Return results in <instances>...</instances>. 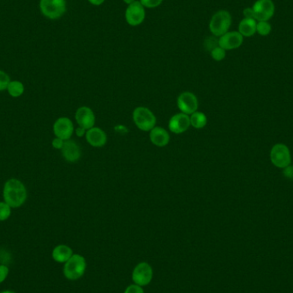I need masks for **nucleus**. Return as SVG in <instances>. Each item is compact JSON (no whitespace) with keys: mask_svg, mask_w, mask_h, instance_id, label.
Instances as JSON below:
<instances>
[{"mask_svg":"<svg viewBox=\"0 0 293 293\" xmlns=\"http://www.w3.org/2000/svg\"><path fill=\"white\" fill-rule=\"evenodd\" d=\"M74 132V124L69 118L61 117L55 121L53 124V133L56 137L63 141L69 140Z\"/></svg>","mask_w":293,"mask_h":293,"instance_id":"9b49d317","label":"nucleus"},{"mask_svg":"<svg viewBox=\"0 0 293 293\" xmlns=\"http://www.w3.org/2000/svg\"><path fill=\"white\" fill-rule=\"evenodd\" d=\"M86 129L83 128V127L79 126L78 129H76V134H77L78 137H82V136L86 135Z\"/></svg>","mask_w":293,"mask_h":293,"instance_id":"473e14b6","label":"nucleus"},{"mask_svg":"<svg viewBox=\"0 0 293 293\" xmlns=\"http://www.w3.org/2000/svg\"><path fill=\"white\" fill-rule=\"evenodd\" d=\"M216 36H211L205 40L204 47L207 51H212L213 49L218 46V39H216Z\"/></svg>","mask_w":293,"mask_h":293,"instance_id":"a878e982","label":"nucleus"},{"mask_svg":"<svg viewBox=\"0 0 293 293\" xmlns=\"http://www.w3.org/2000/svg\"><path fill=\"white\" fill-rule=\"evenodd\" d=\"M132 118L135 126L142 131H150L156 127V117L152 111L146 107H136L133 111Z\"/></svg>","mask_w":293,"mask_h":293,"instance_id":"39448f33","label":"nucleus"},{"mask_svg":"<svg viewBox=\"0 0 293 293\" xmlns=\"http://www.w3.org/2000/svg\"><path fill=\"white\" fill-rule=\"evenodd\" d=\"M9 267L6 265L0 264V284L3 283L9 275Z\"/></svg>","mask_w":293,"mask_h":293,"instance_id":"cd10ccee","label":"nucleus"},{"mask_svg":"<svg viewBox=\"0 0 293 293\" xmlns=\"http://www.w3.org/2000/svg\"><path fill=\"white\" fill-rule=\"evenodd\" d=\"M86 140L89 145L94 148H102L107 141V136L103 129L98 127H93L87 130Z\"/></svg>","mask_w":293,"mask_h":293,"instance_id":"dca6fc26","label":"nucleus"},{"mask_svg":"<svg viewBox=\"0 0 293 293\" xmlns=\"http://www.w3.org/2000/svg\"><path fill=\"white\" fill-rule=\"evenodd\" d=\"M244 18H253L254 19V12L252 8H246L244 10Z\"/></svg>","mask_w":293,"mask_h":293,"instance_id":"7c9ffc66","label":"nucleus"},{"mask_svg":"<svg viewBox=\"0 0 293 293\" xmlns=\"http://www.w3.org/2000/svg\"><path fill=\"white\" fill-rule=\"evenodd\" d=\"M86 260L84 256L73 254V256L64 263L63 274L69 280H77L83 277L86 271Z\"/></svg>","mask_w":293,"mask_h":293,"instance_id":"f03ea898","label":"nucleus"},{"mask_svg":"<svg viewBox=\"0 0 293 293\" xmlns=\"http://www.w3.org/2000/svg\"><path fill=\"white\" fill-rule=\"evenodd\" d=\"M150 139L154 145L159 148H163L169 143L170 135L164 128L156 126L150 131Z\"/></svg>","mask_w":293,"mask_h":293,"instance_id":"f3484780","label":"nucleus"},{"mask_svg":"<svg viewBox=\"0 0 293 293\" xmlns=\"http://www.w3.org/2000/svg\"><path fill=\"white\" fill-rule=\"evenodd\" d=\"M73 256V250L65 244H59L52 250V259L58 263H65Z\"/></svg>","mask_w":293,"mask_h":293,"instance_id":"a211bd4d","label":"nucleus"},{"mask_svg":"<svg viewBox=\"0 0 293 293\" xmlns=\"http://www.w3.org/2000/svg\"><path fill=\"white\" fill-rule=\"evenodd\" d=\"M124 293H144V290L140 285L134 284L129 285L124 290Z\"/></svg>","mask_w":293,"mask_h":293,"instance_id":"c85d7f7f","label":"nucleus"},{"mask_svg":"<svg viewBox=\"0 0 293 293\" xmlns=\"http://www.w3.org/2000/svg\"><path fill=\"white\" fill-rule=\"evenodd\" d=\"M63 143H64V141L58 137L54 138L52 141V146L54 148L55 150H62Z\"/></svg>","mask_w":293,"mask_h":293,"instance_id":"c756f323","label":"nucleus"},{"mask_svg":"<svg viewBox=\"0 0 293 293\" xmlns=\"http://www.w3.org/2000/svg\"><path fill=\"white\" fill-rule=\"evenodd\" d=\"M3 197L4 201L12 208H18L26 201L28 197L26 187L17 178L9 179L4 186Z\"/></svg>","mask_w":293,"mask_h":293,"instance_id":"f257e3e1","label":"nucleus"},{"mask_svg":"<svg viewBox=\"0 0 293 293\" xmlns=\"http://www.w3.org/2000/svg\"><path fill=\"white\" fill-rule=\"evenodd\" d=\"M232 25V16L227 11H218L213 15L209 23L210 32L213 36L221 37L228 32Z\"/></svg>","mask_w":293,"mask_h":293,"instance_id":"20e7f679","label":"nucleus"},{"mask_svg":"<svg viewBox=\"0 0 293 293\" xmlns=\"http://www.w3.org/2000/svg\"><path fill=\"white\" fill-rule=\"evenodd\" d=\"M272 30V27L267 22H259L256 24V32L262 36H267L269 35Z\"/></svg>","mask_w":293,"mask_h":293,"instance_id":"5701e85b","label":"nucleus"},{"mask_svg":"<svg viewBox=\"0 0 293 293\" xmlns=\"http://www.w3.org/2000/svg\"><path fill=\"white\" fill-rule=\"evenodd\" d=\"M190 126L194 127L195 129H202L207 124V116L203 112H196L192 113L190 116Z\"/></svg>","mask_w":293,"mask_h":293,"instance_id":"aec40b11","label":"nucleus"},{"mask_svg":"<svg viewBox=\"0 0 293 293\" xmlns=\"http://www.w3.org/2000/svg\"><path fill=\"white\" fill-rule=\"evenodd\" d=\"M11 83V78L9 75L6 74L3 70H0V91L6 90Z\"/></svg>","mask_w":293,"mask_h":293,"instance_id":"393cba45","label":"nucleus"},{"mask_svg":"<svg viewBox=\"0 0 293 293\" xmlns=\"http://www.w3.org/2000/svg\"><path fill=\"white\" fill-rule=\"evenodd\" d=\"M89 3L92 4L93 6H101L105 2V0H89Z\"/></svg>","mask_w":293,"mask_h":293,"instance_id":"72a5a7b5","label":"nucleus"},{"mask_svg":"<svg viewBox=\"0 0 293 293\" xmlns=\"http://www.w3.org/2000/svg\"><path fill=\"white\" fill-rule=\"evenodd\" d=\"M140 3L144 6V8H156L161 6L163 0H139Z\"/></svg>","mask_w":293,"mask_h":293,"instance_id":"bb28decb","label":"nucleus"},{"mask_svg":"<svg viewBox=\"0 0 293 293\" xmlns=\"http://www.w3.org/2000/svg\"><path fill=\"white\" fill-rule=\"evenodd\" d=\"M39 6L41 14L50 20L62 18L66 12L65 0H40Z\"/></svg>","mask_w":293,"mask_h":293,"instance_id":"7ed1b4c3","label":"nucleus"},{"mask_svg":"<svg viewBox=\"0 0 293 293\" xmlns=\"http://www.w3.org/2000/svg\"><path fill=\"white\" fill-rule=\"evenodd\" d=\"M211 57L215 61H222L226 58V50L221 46H217L211 51Z\"/></svg>","mask_w":293,"mask_h":293,"instance_id":"b1692460","label":"nucleus"},{"mask_svg":"<svg viewBox=\"0 0 293 293\" xmlns=\"http://www.w3.org/2000/svg\"><path fill=\"white\" fill-rule=\"evenodd\" d=\"M75 118L78 125L86 130L95 127V115L90 107H79L76 112Z\"/></svg>","mask_w":293,"mask_h":293,"instance_id":"4468645a","label":"nucleus"},{"mask_svg":"<svg viewBox=\"0 0 293 293\" xmlns=\"http://www.w3.org/2000/svg\"><path fill=\"white\" fill-rule=\"evenodd\" d=\"M145 17H146L145 8L140 3V1L135 0L134 3L130 4L127 7L125 11V20L130 26L135 27L140 25L141 23H143Z\"/></svg>","mask_w":293,"mask_h":293,"instance_id":"0eeeda50","label":"nucleus"},{"mask_svg":"<svg viewBox=\"0 0 293 293\" xmlns=\"http://www.w3.org/2000/svg\"><path fill=\"white\" fill-rule=\"evenodd\" d=\"M153 279V268L149 263L141 262L135 266L132 273V279L135 284L145 286Z\"/></svg>","mask_w":293,"mask_h":293,"instance_id":"9d476101","label":"nucleus"},{"mask_svg":"<svg viewBox=\"0 0 293 293\" xmlns=\"http://www.w3.org/2000/svg\"><path fill=\"white\" fill-rule=\"evenodd\" d=\"M12 214V207L6 201H0V222H5Z\"/></svg>","mask_w":293,"mask_h":293,"instance_id":"4be33fe9","label":"nucleus"},{"mask_svg":"<svg viewBox=\"0 0 293 293\" xmlns=\"http://www.w3.org/2000/svg\"><path fill=\"white\" fill-rule=\"evenodd\" d=\"M271 161L275 167L285 168L290 164L289 149L284 144H276L271 150Z\"/></svg>","mask_w":293,"mask_h":293,"instance_id":"1a4fd4ad","label":"nucleus"},{"mask_svg":"<svg viewBox=\"0 0 293 293\" xmlns=\"http://www.w3.org/2000/svg\"><path fill=\"white\" fill-rule=\"evenodd\" d=\"M61 152L64 160L70 163H74L79 161L82 156V150L80 146L75 141L70 139L64 141Z\"/></svg>","mask_w":293,"mask_h":293,"instance_id":"2eb2a0df","label":"nucleus"},{"mask_svg":"<svg viewBox=\"0 0 293 293\" xmlns=\"http://www.w3.org/2000/svg\"><path fill=\"white\" fill-rule=\"evenodd\" d=\"M254 19L259 22H267L272 18L275 7L272 0H257L252 7Z\"/></svg>","mask_w":293,"mask_h":293,"instance_id":"423d86ee","label":"nucleus"},{"mask_svg":"<svg viewBox=\"0 0 293 293\" xmlns=\"http://www.w3.org/2000/svg\"><path fill=\"white\" fill-rule=\"evenodd\" d=\"M244 41V36L239 31L227 32L218 39V46L227 50L239 48Z\"/></svg>","mask_w":293,"mask_h":293,"instance_id":"ddd939ff","label":"nucleus"},{"mask_svg":"<svg viewBox=\"0 0 293 293\" xmlns=\"http://www.w3.org/2000/svg\"><path fill=\"white\" fill-rule=\"evenodd\" d=\"M177 105L180 112L190 116L198 109V100L195 94L185 91L178 96Z\"/></svg>","mask_w":293,"mask_h":293,"instance_id":"6e6552de","label":"nucleus"},{"mask_svg":"<svg viewBox=\"0 0 293 293\" xmlns=\"http://www.w3.org/2000/svg\"><path fill=\"white\" fill-rule=\"evenodd\" d=\"M135 0H124V2L125 4H127V5H128V6H129V5H130V4H132L134 3V2H135Z\"/></svg>","mask_w":293,"mask_h":293,"instance_id":"f704fd0d","label":"nucleus"},{"mask_svg":"<svg viewBox=\"0 0 293 293\" xmlns=\"http://www.w3.org/2000/svg\"><path fill=\"white\" fill-rule=\"evenodd\" d=\"M0 293H17V292H15V291H13V290H3V291H1V292Z\"/></svg>","mask_w":293,"mask_h":293,"instance_id":"c9c22d12","label":"nucleus"},{"mask_svg":"<svg viewBox=\"0 0 293 293\" xmlns=\"http://www.w3.org/2000/svg\"><path fill=\"white\" fill-rule=\"evenodd\" d=\"M284 174L287 178H293V167H285L284 170Z\"/></svg>","mask_w":293,"mask_h":293,"instance_id":"2f4dec72","label":"nucleus"},{"mask_svg":"<svg viewBox=\"0 0 293 293\" xmlns=\"http://www.w3.org/2000/svg\"><path fill=\"white\" fill-rule=\"evenodd\" d=\"M24 89V85L20 81H11L7 91L12 97L18 98L23 95Z\"/></svg>","mask_w":293,"mask_h":293,"instance_id":"412c9836","label":"nucleus"},{"mask_svg":"<svg viewBox=\"0 0 293 293\" xmlns=\"http://www.w3.org/2000/svg\"><path fill=\"white\" fill-rule=\"evenodd\" d=\"M256 20L253 18H244L239 25V32L244 37L253 36L256 32Z\"/></svg>","mask_w":293,"mask_h":293,"instance_id":"6ab92c4d","label":"nucleus"},{"mask_svg":"<svg viewBox=\"0 0 293 293\" xmlns=\"http://www.w3.org/2000/svg\"><path fill=\"white\" fill-rule=\"evenodd\" d=\"M190 127V116L184 114L183 112L177 113L170 118L168 128L171 132L174 134L184 133Z\"/></svg>","mask_w":293,"mask_h":293,"instance_id":"f8f14e48","label":"nucleus"}]
</instances>
